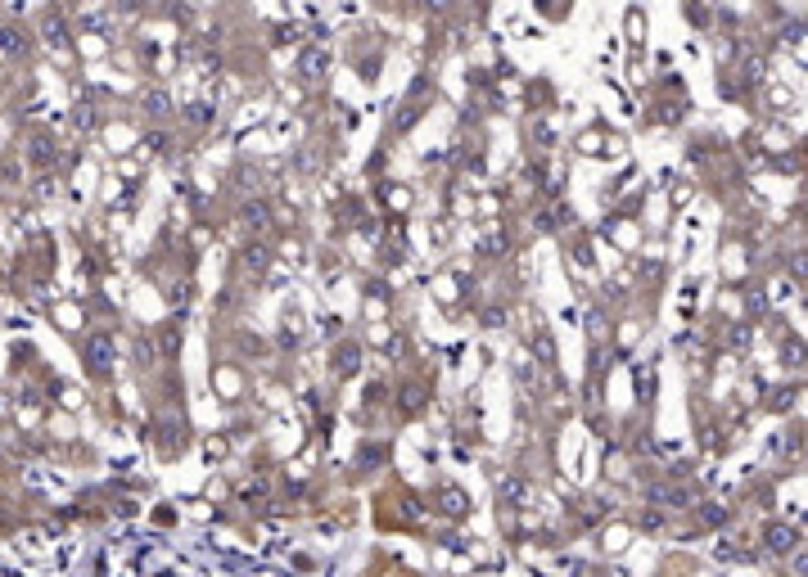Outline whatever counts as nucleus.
Segmentation results:
<instances>
[{"instance_id": "f257e3e1", "label": "nucleus", "mask_w": 808, "mask_h": 577, "mask_svg": "<svg viewBox=\"0 0 808 577\" xmlns=\"http://www.w3.org/2000/svg\"><path fill=\"white\" fill-rule=\"evenodd\" d=\"M795 532H790V528H782V523H777V528H768V551L772 555H786V551H795Z\"/></svg>"}, {"instance_id": "f03ea898", "label": "nucleus", "mask_w": 808, "mask_h": 577, "mask_svg": "<svg viewBox=\"0 0 808 577\" xmlns=\"http://www.w3.org/2000/svg\"><path fill=\"white\" fill-rule=\"evenodd\" d=\"M109 352H113L109 343H104V338H95V348H91V370H104V366H109Z\"/></svg>"}, {"instance_id": "7ed1b4c3", "label": "nucleus", "mask_w": 808, "mask_h": 577, "mask_svg": "<svg viewBox=\"0 0 808 577\" xmlns=\"http://www.w3.org/2000/svg\"><path fill=\"white\" fill-rule=\"evenodd\" d=\"M795 573H799V577H808V551H799V555H795Z\"/></svg>"}]
</instances>
